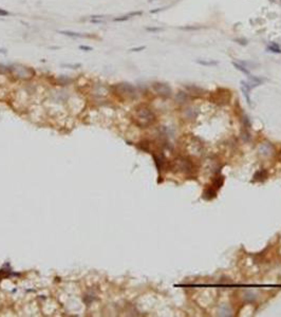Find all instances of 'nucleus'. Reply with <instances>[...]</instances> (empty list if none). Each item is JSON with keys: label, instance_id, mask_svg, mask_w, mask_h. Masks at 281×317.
Here are the masks:
<instances>
[{"label": "nucleus", "instance_id": "aec40b11", "mask_svg": "<svg viewBox=\"0 0 281 317\" xmlns=\"http://www.w3.org/2000/svg\"><path fill=\"white\" fill-rule=\"evenodd\" d=\"M197 63L200 64V65H202V66H207V67H209V66L218 65V61H203V59H198Z\"/></svg>", "mask_w": 281, "mask_h": 317}, {"label": "nucleus", "instance_id": "2eb2a0df", "mask_svg": "<svg viewBox=\"0 0 281 317\" xmlns=\"http://www.w3.org/2000/svg\"><path fill=\"white\" fill-rule=\"evenodd\" d=\"M59 33H60V34H63V35H67V36H70V37H80V38H82V37H88L85 34L71 32V31H59Z\"/></svg>", "mask_w": 281, "mask_h": 317}, {"label": "nucleus", "instance_id": "f8f14e48", "mask_svg": "<svg viewBox=\"0 0 281 317\" xmlns=\"http://www.w3.org/2000/svg\"><path fill=\"white\" fill-rule=\"evenodd\" d=\"M143 14V12H131V13L127 14V15H124V16H121V17H117V18H114V21H125V20H128L129 18H131L132 16H140Z\"/></svg>", "mask_w": 281, "mask_h": 317}, {"label": "nucleus", "instance_id": "5701e85b", "mask_svg": "<svg viewBox=\"0 0 281 317\" xmlns=\"http://www.w3.org/2000/svg\"><path fill=\"white\" fill-rule=\"evenodd\" d=\"M79 49L85 50V51H91V50H92V48H91V47H87V45H80Z\"/></svg>", "mask_w": 281, "mask_h": 317}, {"label": "nucleus", "instance_id": "0eeeda50", "mask_svg": "<svg viewBox=\"0 0 281 317\" xmlns=\"http://www.w3.org/2000/svg\"><path fill=\"white\" fill-rule=\"evenodd\" d=\"M258 152H259L260 155H262V157H270V155L273 154V152H274V146H273L270 143L264 142L259 146V148H258Z\"/></svg>", "mask_w": 281, "mask_h": 317}, {"label": "nucleus", "instance_id": "f03ea898", "mask_svg": "<svg viewBox=\"0 0 281 317\" xmlns=\"http://www.w3.org/2000/svg\"><path fill=\"white\" fill-rule=\"evenodd\" d=\"M172 166L177 172L184 175H191L195 171V163L190 157L185 155H179L175 157L173 160Z\"/></svg>", "mask_w": 281, "mask_h": 317}, {"label": "nucleus", "instance_id": "9d476101", "mask_svg": "<svg viewBox=\"0 0 281 317\" xmlns=\"http://www.w3.org/2000/svg\"><path fill=\"white\" fill-rule=\"evenodd\" d=\"M223 183H224V177L222 175H217L212 179V187L216 188V189H219V188L222 187Z\"/></svg>", "mask_w": 281, "mask_h": 317}, {"label": "nucleus", "instance_id": "4468645a", "mask_svg": "<svg viewBox=\"0 0 281 317\" xmlns=\"http://www.w3.org/2000/svg\"><path fill=\"white\" fill-rule=\"evenodd\" d=\"M196 117H197V111L193 108H187L185 110V119L193 120Z\"/></svg>", "mask_w": 281, "mask_h": 317}, {"label": "nucleus", "instance_id": "412c9836", "mask_svg": "<svg viewBox=\"0 0 281 317\" xmlns=\"http://www.w3.org/2000/svg\"><path fill=\"white\" fill-rule=\"evenodd\" d=\"M241 90H242L243 95H244V97H245V99H246L247 104H249V106H252V99H251V96H249V92H251V91H249L247 89H245L244 87H241Z\"/></svg>", "mask_w": 281, "mask_h": 317}, {"label": "nucleus", "instance_id": "b1692460", "mask_svg": "<svg viewBox=\"0 0 281 317\" xmlns=\"http://www.w3.org/2000/svg\"><path fill=\"white\" fill-rule=\"evenodd\" d=\"M144 49H145V47H144V45H142V47H138V48H134V49H132V50H131V51H133V52H136V51H140V50H144Z\"/></svg>", "mask_w": 281, "mask_h": 317}, {"label": "nucleus", "instance_id": "f3484780", "mask_svg": "<svg viewBox=\"0 0 281 317\" xmlns=\"http://www.w3.org/2000/svg\"><path fill=\"white\" fill-rule=\"evenodd\" d=\"M233 67L236 68L237 70H239V71H241V72H242V73L246 74V75H249V74H251V73H249V70L247 69L246 67H244V66H243V65H241V64L236 63V61H233Z\"/></svg>", "mask_w": 281, "mask_h": 317}, {"label": "nucleus", "instance_id": "a211bd4d", "mask_svg": "<svg viewBox=\"0 0 281 317\" xmlns=\"http://www.w3.org/2000/svg\"><path fill=\"white\" fill-rule=\"evenodd\" d=\"M244 299L247 302H253L256 299V294L253 291H246L244 293Z\"/></svg>", "mask_w": 281, "mask_h": 317}, {"label": "nucleus", "instance_id": "20e7f679", "mask_svg": "<svg viewBox=\"0 0 281 317\" xmlns=\"http://www.w3.org/2000/svg\"><path fill=\"white\" fill-rule=\"evenodd\" d=\"M231 97V93L227 90L224 89H220L217 92H215L212 94V103L220 104V105H224L227 104L229 101V98Z\"/></svg>", "mask_w": 281, "mask_h": 317}, {"label": "nucleus", "instance_id": "393cba45", "mask_svg": "<svg viewBox=\"0 0 281 317\" xmlns=\"http://www.w3.org/2000/svg\"><path fill=\"white\" fill-rule=\"evenodd\" d=\"M161 30H162V29L160 28H147V31H152V32H153V31H161Z\"/></svg>", "mask_w": 281, "mask_h": 317}, {"label": "nucleus", "instance_id": "6ab92c4d", "mask_svg": "<svg viewBox=\"0 0 281 317\" xmlns=\"http://www.w3.org/2000/svg\"><path fill=\"white\" fill-rule=\"evenodd\" d=\"M249 82H252L253 84H255L256 86H259V85H261L262 82H264L262 78L257 77V76H254V75H251V74L249 75Z\"/></svg>", "mask_w": 281, "mask_h": 317}, {"label": "nucleus", "instance_id": "a878e982", "mask_svg": "<svg viewBox=\"0 0 281 317\" xmlns=\"http://www.w3.org/2000/svg\"><path fill=\"white\" fill-rule=\"evenodd\" d=\"M0 53H5V50H1V49H0Z\"/></svg>", "mask_w": 281, "mask_h": 317}, {"label": "nucleus", "instance_id": "423d86ee", "mask_svg": "<svg viewBox=\"0 0 281 317\" xmlns=\"http://www.w3.org/2000/svg\"><path fill=\"white\" fill-rule=\"evenodd\" d=\"M117 90L122 93L123 95H126L128 97H132L135 95V88H134L132 85L127 84V82H124V84H119L117 85Z\"/></svg>", "mask_w": 281, "mask_h": 317}, {"label": "nucleus", "instance_id": "9b49d317", "mask_svg": "<svg viewBox=\"0 0 281 317\" xmlns=\"http://www.w3.org/2000/svg\"><path fill=\"white\" fill-rule=\"evenodd\" d=\"M187 99H188V94L185 92H182V91L178 92V94L175 95V101H177L178 104H180V105L185 104L186 101H187Z\"/></svg>", "mask_w": 281, "mask_h": 317}, {"label": "nucleus", "instance_id": "ddd939ff", "mask_svg": "<svg viewBox=\"0 0 281 317\" xmlns=\"http://www.w3.org/2000/svg\"><path fill=\"white\" fill-rule=\"evenodd\" d=\"M267 50L270 52H273V53H276V54H281V48L279 45L275 42H270V45H267Z\"/></svg>", "mask_w": 281, "mask_h": 317}, {"label": "nucleus", "instance_id": "39448f33", "mask_svg": "<svg viewBox=\"0 0 281 317\" xmlns=\"http://www.w3.org/2000/svg\"><path fill=\"white\" fill-rule=\"evenodd\" d=\"M152 88H153L154 92L163 98H167L171 95V88L164 82H156V84H153Z\"/></svg>", "mask_w": 281, "mask_h": 317}, {"label": "nucleus", "instance_id": "7ed1b4c3", "mask_svg": "<svg viewBox=\"0 0 281 317\" xmlns=\"http://www.w3.org/2000/svg\"><path fill=\"white\" fill-rule=\"evenodd\" d=\"M14 74H15L17 77L23 78V79H29V78L33 77L35 74L34 70L31 69L29 67H26L23 65H15L12 68Z\"/></svg>", "mask_w": 281, "mask_h": 317}, {"label": "nucleus", "instance_id": "dca6fc26", "mask_svg": "<svg viewBox=\"0 0 281 317\" xmlns=\"http://www.w3.org/2000/svg\"><path fill=\"white\" fill-rule=\"evenodd\" d=\"M187 89H188L189 93L190 94H195V95H202L203 94L204 91L202 90L201 88H199V87H196V86H189L187 87Z\"/></svg>", "mask_w": 281, "mask_h": 317}, {"label": "nucleus", "instance_id": "f257e3e1", "mask_svg": "<svg viewBox=\"0 0 281 317\" xmlns=\"http://www.w3.org/2000/svg\"><path fill=\"white\" fill-rule=\"evenodd\" d=\"M133 121L140 127L146 128L149 127L150 125H152L156 122V115L150 108H148L146 106H140L134 110Z\"/></svg>", "mask_w": 281, "mask_h": 317}, {"label": "nucleus", "instance_id": "1a4fd4ad", "mask_svg": "<svg viewBox=\"0 0 281 317\" xmlns=\"http://www.w3.org/2000/svg\"><path fill=\"white\" fill-rule=\"evenodd\" d=\"M268 173L265 169H260L258 170L257 172L254 175V181H257V182H263L264 180L267 178Z\"/></svg>", "mask_w": 281, "mask_h": 317}, {"label": "nucleus", "instance_id": "4be33fe9", "mask_svg": "<svg viewBox=\"0 0 281 317\" xmlns=\"http://www.w3.org/2000/svg\"><path fill=\"white\" fill-rule=\"evenodd\" d=\"M9 14L10 13L8 11H5V10L3 9H0V16H8Z\"/></svg>", "mask_w": 281, "mask_h": 317}, {"label": "nucleus", "instance_id": "6e6552de", "mask_svg": "<svg viewBox=\"0 0 281 317\" xmlns=\"http://www.w3.org/2000/svg\"><path fill=\"white\" fill-rule=\"evenodd\" d=\"M216 194H217L216 188H214L212 186V187H207L203 192V199H205V200H212V199H214L215 197H216Z\"/></svg>", "mask_w": 281, "mask_h": 317}]
</instances>
